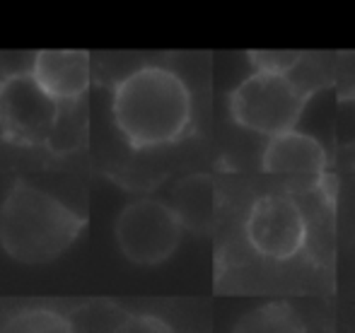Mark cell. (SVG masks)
<instances>
[{
    "instance_id": "6da1fadb",
    "label": "cell",
    "mask_w": 355,
    "mask_h": 333,
    "mask_svg": "<svg viewBox=\"0 0 355 333\" xmlns=\"http://www.w3.org/2000/svg\"><path fill=\"white\" fill-rule=\"evenodd\" d=\"M191 92L169 68H136L114 87V123L136 150L177 143L191 126Z\"/></svg>"
},
{
    "instance_id": "7a4b0ae2",
    "label": "cell",
    "mask_w": 355,
    "mask_h": 333,
    "mask_svg": "<svg viewBox=\"0 0 355 333\" xmlns=\"http://www.w3.org/2000/svg\"><path fill=\"white\" fill-rule=\"evenodd\" d=\"M85 220L56 196L15 183L0 203V246L10 258L39 266L58 258L80 237Z\"/></svg>"
},
{
    "instance_id": "3957f363",
    "label": "cell",
    "mask_w": 355,
    "mask_h": 333,
    "mask_svg": "<svg viewBox=\"0 0 355 333\" xmlns=\"http://www.w3.org/2000/svg\"><path fill=\"white\" fill-rule=\"evenodd\" d=\"M307 99L309 92L290 75L254 71L230 92V114L247 131L273 138L295 131Z\"/></svg>"
},
{
    "instance_id": "277c9868",
    "label": "cell",
    "mask_w": 355,
    "mask_h": 333,
    "mask_svg": "<svg viewBox=\"0 0 355 333\" xmlns=\"http://www.w3.org/2000/svg\"><path fill=\"white\" fill-rule=\"evenodd\" d=\"M184 227L169 203L138 198L116 217L114 237L123 256L136 266H159L182 242Z\"/></svg>"
},
{
    "instance_id": "5b68a950",
    "label": "cell",
    "mask_w": 355,
    "mask_h": 333,
    "mask_svg": "<svg viewBox=\"0 0 355 333\" xmlns=\"http://www.w3.org/2000/svg\"><path fill=\"white\" fill-rule=\"evenodd\" d=\"M61 121V104L53 102L32 75L0 82V131L22 145H44Z\"/></svg>"
},
{
    "instance_id": "8992f818",
    "label": "cell",
    "mask_w": 355,
    "mask_h": 333,
    "mask_svg": "<svg viewBox=\"0 0 355 333\" xmlns=\"http://www.w3.org/2000/svg\"><path fill=\"white\" fill-rule=\"evenodd\" d=\"M252 249L273 261H288L307 244V220L297 201L283 193H266L252 203L247 215Z\"/></svg>"
},
{
    "instance_id": "52a82bcc",
    "label": "cell",
    "mask_w": 355,
    "mask_h": 333,
    "mask_svg": "<svg viewBox=\"0 0 355 333\" xmlns=\"http://www.w3.org/2000/svg\"><path fill=\"white\" fill-rule=\"evenodd\" d=\"M32 80L53 102H75L83 97L92 80L89 53L85 51H39L34 53Z\"/></svg>"
},
{
    "instance_id": "ba28073f",
    "label": "cell",
    "mask_w": 355,
    "mask_h": 333,
    "mask_svg": "<svg viewBox=\"0 0 355 333\" xmlns=\"http://www.w3.org/2000/svg\"><path fill=\"white\" fill-rule=\"evenodd\" d=\"M327 165L322 143L300 131L268 138V145L261 152V169L268 174H322Z\"/></svg>"
},
{
    "instance_id": "9c48e42d",
    "label": "cell",
    "mask_w": 355,
    "mask_h": 333,
    "mask_svg": "<svg viewBox=\"0 0 355 333\" xmlns=\"http://www.w3.org/2000/svg\"><path fill=\"white\" fill-rule=\"evenodd\" d=\"M169 208L179 217L182 227H189L193 232H203L211 227L213 210H215V193L213 183L206 177H189L179 181V186L172 191Z\"/></svg>"
},
{
    "instance_id": "30bf717a",
    "label": "cell",
    "mask_w": 355,
    "mask_h": 333,
    "mask_svg": "<svg viewBox=\"0 0 355 333\" xmlns=\"http://www.w3.org/2000/svg\"><path fill=\"white\" fill-rule=\"evenodd\" d=\"M232 333H307V329L288 305L271 302L247 312L234 324Z\"/></svg>"
},
{
    "instance_id": "8fae6325",
    "label": "cell",
    "mask_w": 355,
    "mask_h": 333,
    "mask_svg": "<svg viewBox=\"0 0 355 333\" xmlns=\"http://www.w3.org/2000/svg\"><path fill=\"white\" fill-rule=\"evenodd\" d=\"M0 333H75L73 324L49 307H27L0 324Z\"/></svg>"
},
{
    "instance_id": "7c38bea8",
    "label": "cell",
    "mask_w": 355,
    "mask_h": 333,
    "mask_svg": "<svg viewBox=\"0 0 355 333\" xmlns=\"http://www.w3.org/2000/svg\"><path fill=\"white\" fill-rule=\"evenodd\" d=\"M300 51H252L249 61L254 63L257 73H273V75H290L302 63Z\"/></svg>"
},
{
    "instance_id": "4fadbf2b",
    "label": "cell",
    "mask_w": 355,
    "mask_h": 333,
    "mask_svg": "<svg viewBox=\"0 0 355 333\" xmlns=\"http://www.w3.org/2000/svg\"><path fill=\"white\" fill-rule=\"evenodd\" d=\"M114 333H177V331L155 314H131L114 329Z\"/></svg>"
},
{
    "instance_id": "5bb4252c",
    "label": "cell",
    "mask_w": 355,
    "mask_h": 333,
    "mask_svg": "<svg viewBox=\"0 0 355 333\" xmlns=\"http://www.w3.org/2000/svg\"><path fill=\"white\" fill-rule=\"evenodd\" d=\"M32 63H34V53L0 51V82L29 75L32 73Z\"/></svg>"
}]
</instances>
